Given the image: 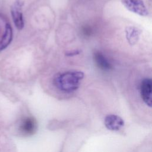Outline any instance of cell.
<instances>
[{
    "label": "cell",
    "mask_w": 152,
    "mask_h": 152,
    "mask_svg": "<svg viewBox=\"0 0 152 152\" xmlns=\"http://www.w3.org/2000/svg\"><path fill=\"white\" fill-rule=\"evenodd\" d=\"M82 71H69L56 74L53 79L55 87L65 93L75 91L80 86V81L84 78Z\"/></svg>",
    "instance_id": "obj_1"
},
{
    "label": "cell",
    "mask_w": 152,
    "mask_h": 152,
    "mask_svg": "<svg viewBox=\"0 0 152 152\" xmlns=\"http://www.w3.org/2000/svg\"><path fill=\"white\" fill-rule=\"evenodd\" d=\"M122 4L129 11L139 15L145 17L148 11L142 0H121Z\"/></svg>",
    "instance_id": "obj_2"
},
{
    "label": "cell",
    "mask_w": 152,
    "mask_h": 152,
    "mask_svg": "<svg viewBox=\"0 0 152 152\" xmlns=\"http://www.w3.org/2000/svg\"><path fill=\"white\" fill-rule=\"evenodd\" d=\"M24 5L23 2L17 0L12 5L11 12L14 23L18 30H21L24 27V22L22 12V7Z\"/></svg>",
    "instance_id": "obj_3"
},
{
    "label": "cell",
    "mask_w": 152,
    "mask_h": 152,
    "mask_svg": "<svg viewBox=\"0 0 152 152\" xmlns=\"http://www.w3.org/2000/svg\"><path fill=\"white\" fill-rule=\"evenodd\" d=\"M37 125L36 119L31 116L24 118L19 126L20 132L25 136H30L34 134L37 130Z\"/></svg>",
    "instance_id": "obj_4"
},
{
    "label": "cell",
    "mask_w": 152,
    "mask_h": 152,
    "mask_svg": "<svg viewBox=\"0 0 152 152\" xmlns=\"http://www.w3.org/2000/svg\"><path fill=\"white\" fill-rule=\"evenodd\" d=\"M152 81L150 78H145L141 82L140 86L141 96L144 103L149 107H151L152 98Z\"/></svg>",
    "instance_id": "obj_5"
},
{
    "label": "cell",
    "mask_w": 152,
    "mask_h": 152,
    "mask_svg": "<svg viewBox=\"0 0 152 152\" xmlns=\"http://www.w3.org/2000/svg\"><path fill=\"white\" fill-rule=\"evenodd\" d=\"M104 125L109 130L118 131L124 125V121L118 115H109L104 119Z\"/></svg>",
    "instance_id": "obj_6"
},
{
    "label": "cell",
    "mask_w": 152,
    "mask_h": 152,
    "mask_svg": "<svg viewBox=\"0 0 152 152\" xmlns=\"http://www.w3.org/2000/svg\"><path fill=\"white\" fill-rule=\"evenodd\" d=\"M94 62L97 66L100 69L108 71L112 69V65L107 59L100 52H96L93 55Z\"/></svg>",
    "instance_id": "obj_7"
},
{
    "label": "cell",
    "mask_w": 152,
    "mask_h": 152,
    "mask_svg": "<svg viewBox=\"0 0 152 152\" xmlns=\"http://www.w3.org/2000/svg\"><path fill=\"white\" fill-rule=\"evenodd\" d=\"M12 39V30L10 24H7L5 26V33L0 41V52L5 49L11 43Z\"/></svg>",
    "instance_id": "obj_8"
},
{
    "label": "cell",
    "mask_w": 152,
    "mask_h": 152,
    "mask_svg": "<svg viewBox=\"0 0 152 152\" xmlns=\"http://www.w3.org/2000/svg\"><path fill=\"white\" fill-rule=\"evenodd\" d=\"M126 32L128 40L129 42H132V43L134 44L135 42L137 41L138 37L140 34L138 30L134 27H128Z\"/></svg>",
    "instance_id": "obj_9"
}]
</instances>
